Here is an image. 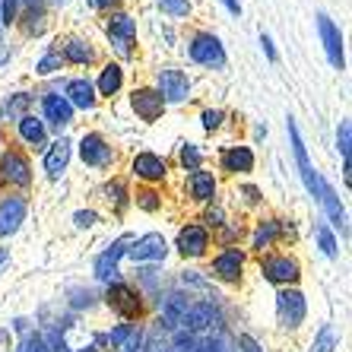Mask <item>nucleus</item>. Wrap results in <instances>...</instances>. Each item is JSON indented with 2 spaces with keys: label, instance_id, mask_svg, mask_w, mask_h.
I'll list each match as a JSON object with an SVG mask.
<instances>
[{
  "label": "nucleus",
  "instance_id": "f257e3e1",
  "mask_svg": "<svg viewBox=\"0 0 352 352\" xmlns=\"http://www.w3.org/2000/svg\"><path fill=\"white\" fill-rule=\"evenodd\" d=\"M102 302H105L121 320H127V324H131V320H140L146 314V295H143V289L131 286V283H124V279L105 286Z\"/></svg>",
  "mask_w": 352,
  "mask_h": 352
},
{
  "label": "nucleus",
  "instance_id": "f03ea898",
  "mask_svg": "<svg viewBox=\"0 0 352 352\" xmlns=\"http://www.w3.org/2000/svg\"><path fill=\"white\" fill-rule=\"evenodd\" d=\"M261 276L276 289H286V286H298L302 283V261L289 251H267L261 254Z\"/></svg>",
  "mask_w": 352,
  "mask_h": 352
},
{
  "label": "nucleus",
  "instance_id": "7ed1b4c3",
  "mask_svg": "<svg viewBox=\"0 0 352 352\" xmlns=\"http://www.w3.org/2000/svg\"><path fill=\"white\" fill-rule=\"evenodd\" d=\"M153 89L162 96L165 105H188L190 98H194V80H190L188 70L165 64V67H159L156 70V82H153Z\"/></svg>",
  "mask_w": 352,
  "mask_h": 352
},
{
  "label": "nucleus",
  "instance_id": "20e7f679",
  "mask_svg": "<svg viewBox=\"0 0 352 352\" xmlns=\"http://www.w3.org/2000/svg\"><path fill=\"white\" fill-rule=\"evenodd\" d=\"M188 58L197 67H206V70H226L229 67L226 45L219 41V35L206 32V29H200V32H194L188 38Z\"/></svg>",
  "mask_w": 352,
  "mask_h": 352
},
{
  "label": "nucleus",
  "instance_id": "39448f33",
  "mask_svg": "<svg viewBox=\"0 0 352 352\" xmlns=\"http://www.w3.org/2000/svg\"><path fill=\"white\" fill-rule=\"evenodd\" d=\"M76 153H80L82 165H86V168H96V172L115 168V162H118V149L111 146V140H108L105 133H98V131L82 133L80 143H76Z\"/></svg>",
  "mask_w": 352,
  "mask_h": 352
},
{
  "label": "nucleus",
  "instance_id": "423d86ee",
  "mask_svg": "<svg viewBox=\"0 0 352 352\" xmlns=\"http://www.w3.org/2000/svg\"><path fill=\"white\" fill-rule=\"evenodd\" d=\"M105 35L111 41L115 54L121 58H133L137 54V19L124 10H111L105 19Z\"/></svg>",
  "mask_w": 352,
  "mask_h": 352
},
{
  "label": "nucleus",
  "instance_id": "0eeeda50",
  "mask_svg": "<svg viewBox=\"0 0 352 352\" xmlns=\"http://www.w3.org/2000/svg\"><path fill=\"white\" fill-rule=\"evenodd\" d=\"M305 318H308V298L298 286H286L276 292V320L286 333L302 330Z\"/></svg>",
  "mask_w": 352,
  "mask_h": 352
},
{
  "label": "nucleus",
  "instance_id": "6e6552de",
  "mask_svg": "<svg viewBox=\"0 0 352 352\" xmlns=\"http://www.w3.org/2000/svg\"><path fill=\"white\" fill-rule=\"evenodd\" d=\"M245 267H248V254L241 248H222L219 254H213V261H210L206 276L222 283V286H241Z\"/></svg>",
  "mask_w": 352,
  "mask_h": 352
},
{
  "label": "nucleus",
  "instance_id": "1a4fd4ad",
  "mask_svg": "<svg viewBox=\"0 0 352 352\" xmlns=\"http://www.w3.org/2000/svg\"><path fill=\"white\" fill-rule=\"evenodd\" d=\"M286 133H289V143H292V156H295V168H298V178H302L305 190L318 200V184H320V172L311 165V159H308V146H305L302 133H298V124H295V118L289 115L286 118Z\"/></svg>",
  "mask_w": 352,
  "mask_h": 352
},
{
  "label": "nucleus",
  "instance_id": "9d476101",
  "mask_svg": "<svg viewBox=\"0 0 352 352\" xmlns=\"http://www.w3.org/2000/svg\"><path fill=\"white\" fill-rule=\"evenodd\" d=\"M32 184V162L19 149H3L0 153V188H29Z\"/></svg>",
  "mask_w": 352,
  "mask_h": 352
},
{
  "label": "nucleus",
  "instance_id": "9b49d317",
  "mask_svg": "<svg viewBox=\"0 0 352 352\" xmlns=\"http://www.w3.org/2000/svg\"><path fill=\"white\" fill-rule=\"evenodd\" d=\"M210 248H213V235H210V229H204L200 222L181 226L178 235H175V251H178L184 261H200V257L210 254Z\"/></svg>",
  "mask_w": 352,
  "mask_h": 352
},
{
  "label": "nucleus",
  "instance_id": "f8f14e48",
  "mask_svg": "<svg viewBox=\"0 0 352 352\" xmlns=\"http://www.w3.org/2000/svg\"><path fill=\"white\" fill-rule=\"evenodd\" d=\"M133 235H121L115 238L111 245L102 251V254L96 257V263H92V273H96V279L102 283V286H111V283H118L121 279V270H118V263H121V257H127V248H131Z\"/></svg>",
  "mask_w": 352,
  "mask_h": 352
},
{
  "label": "nucleus",
  "instance_id": "ddd939ff",
  "mask_svg": "<svg viewBox=\"0 0 352 352\" xmlns=\"http://www.w3.org/2000/svg\"><path fill=\"white\" fill-rule=\"evenodd\" d=\"M295 238V229L289 219H273V216H263V219L254 222V229H251V251L254 254H267L276 241L283 238Z\"/></svg>",
  "mask_w": 352,
  "mask_h": 352
},
{
  "label": "nucleus",
  "instance_id": "4468645a",
  "mask_svg": "<svg viewBox=\"0 0 352 352\" xmlns=\"http://www.w3.org/2000/svg\"><path fill=\"white\" fill-rule=\"evenodd\" d=\"M131 175L137 181H143V184H149V188H156V184H162L168 178V162H165V156L153 153V149H140L137 156L131 159Z\"/></svg>",
  "mask_w": 352,
  "mask_h": 352
},
{
  "label": "nucleus",
  "instance_id": "2eb2a0df",
  "mask_svg": "<svg viewBox=\"0 0 352 352\" xmlns=\"http://www.w3.org/2000/svg\"><path fill=\"white\" fill-rule=\"evenodd\" d=\"M168 251H172V248H168L162 232H146V235H140L131 241L127 257H131L133 263H165Z\"/></svg>",
  "mask_w": 352,
  "mask_h": 352
},
{
  "label": "nucleus",
  "instance_id": "dca6fc26",
  "mask_svg": "<svg viewBox=\"0 0 352 352\" xmlns=\"http://www.w3.org/2000/svg\"><path fill=\"white\" fill-rule=\"evenodd\" d=\"M131 111H133V118L137 121H143V124H156V121H162V115H165V102H162V96H159L153 86H137V89L131 92Z\"/></svg>",
  "mask_w": 352,
  "mask_h": 352
},
{
  "label": "nucleus",
  "instance_id": "f3484780",
  "mask_svg": "<svg viewBox=\"0 0 352 352\" xmlns=\"http://www.w3.org/2000/svg\"><path fill=\"white\" fill-rule=\"evenodd\" d=\"M213 327H219V311L213 308V302H204V298H194L178 324V330H188V333H194V336L210 333Z\"/></svg>",
  "mask_w": 352,
  "mask_h": 352
},
{
  "label": "nucleus",
  "instance_id": "a211bd4d",
  "mask_svg": "<svg viewBox=\"0 0 352 352\" xmlns=\"http://www.w3.org/2000/svg\"><path fill=\"white\" fill-rule=\"evenodd\" d=\"M318 35H320V45H324V54H327L330 67H333V70H346L343 32H340V25H336L327 13H318Z\"/></svg>",
  "mask_w": 352,
  "mask_h": 352
},
{
  "label": "nucleus",
  "instance_id": "6ab92c4d",
  "mask_svg": "<svg viewBox=\"0 0 352 352\" xmlns=\"http://www.w3.org/2000/svg\"><path fill=\"white\" fill-rule=\"evenodd\" d=\"M257 165V156L254 149L245 146V143H229V146L219 149V168L232 178H245V175L254 172Z\"/></svg>",
  "mask_w": 352,
  "mask_h": 352
},
{
  "label": "nucleus",
  "instance_id": "aec40b11",
  "mask_svg": "<svg viewBox=\"0 0 352 352\" xmlns=\"http://www.w3.org/2000/svg\"><path fill=\"white\" fill-rule=\"evenodd\" d=\"M74 108H70V102H67L60 92H45L41 96V121H45V127H51V131L64 133L70 124H74Z\"/></svg>",
  "mask_w": 352,
  "mask_h": 352
},
{
  "label": "nucleus",
  "instance_id": "412c9836",
  "mask_svg": "<svg viewBox=\"0 0 352 352\" xmlns=\"http://www.w3.org/2000/svg\"><path fill=\"white\" fill-rule=\"evenodd\" d=\"M25 216H29V200L19 194H7L0 200V238H10L23 229Z\"/></svg>",
  "mask_w": 352,
  "mask_h": 352
},
{
  "label": "nucleus",
  "instance_id": "4be33fe9",
  "mask_svg": "<svg viewBox=\"0 0 352 352\" xmlns=\"http://www.w3.org/2000/svg\"><path fill=\"white\" fill-rule=\"evenodd\" d=\"M318 204L324 206V213H327V226H333V229L343 232V238L349 235V226H346V206L343 200H340V194L333 190V184H330L324 175H320V184H318Z\"/></svg>",
  "mask_w": 352,
  "mask_h": 352
},
{
  "label": "nucleus",
  "instance_id": "5701e85b",
  "mask_svg": "<svg viewBox=\"0 0 352 352\" xmlns=\"http://www.w3.org/2000/svg\"><path fill=\"white\" fill-rule=\"evenodd\" d=\"M184 190L194 204H216V194H219V181H216L213 172H206V168H197V172H188L184 178Z\"/></svg>",
  "mask_w": 352,
  "mask_h": 352
},
{
  "label": "nucleus",
  "instance_id": "b1692460",
  "mask_svg": "<svg viewBox=\"0 0 352 352\" xmlns=\"http://www.w3.org/2000/svg\"><path fill=\"white\" fill-rule=\"evenodd\" d=\"M190 302H194V295L184 292V289H172V292L162 295V302H159V320L165 324V330H178V324Z\"/></svg>",
  "mask_w": 352,
  "mask_h": 352
},
{
  "label": "nucleus",
  "instance_id": "393cba45",
  "mask_svg": "<svg viewBox=\"0 0 352 352\" xmlns=\"http://www.w3.org/2000/svg\"><path fill=\"white\" fill-rule=\"evenodd\" d=\"M64 98L70 102L74 111H96V105H98L96 86H92L89 76H74V80H67Z\"/></svg>",
  "mask_w": 352,
  "mask_h": 352
},
{
  "label": "nucleus",
  "instance_id": "a878e982",
  "mask_svg": "<svg viewBox=\"0 0 352 352\" xmlns=\"http://www.w3.org/2000/svg\"><path fill=\"white\" fill-rule=\"evenodd\" d=\"M58 51H60V58H64V64H74V67H92L98 60L96 45L89 38H82V35H67Z\"/></svg>",
  "mask_w": 352,
  "mask_h": 352
},
{
  "label": "nucleus",
  "instance_id": "bb28decb",
  "mask_svg": "<svg viewBox=\"0 0 352 352\" xmlns=\"http://www.w3.org/2000/svg\"><path fill=\"white\" fill-rule=\"evenodd\" d=\"M70 156H74V143H70L67 137L48 143V149H45V175H48L51 181L64 178L67 165H70Z\"/></svg>",
  "mask_w": 352,
  "mask_h": 352
},
{
  "label": "nucleus",
  "instance_id": "cd10ccee",
  "mask_svg": "<svg viewBox=\"0 0 352 352\" xmlns=\"http://www.w3.org/2000/svg\"><path fill=\"white\" fill-rule=\"evenodd\" d=\"M16 137L23 140L29 149H35V153H41V149H48V127H45V121L35 115H23L16 121Z\"/></svg>",
  "mask_w": 352,
  "mask_h": 352
},
{
  "label": "nucleus",
  "instance_id": "c85d7f7f",
  "mask_svg": "<svg viewBox=\"0 0 352 352\" xmlns=\"http://www.w3.org/2000/svg\"><path fill=\"white\" fill-rule=\"evenodd\" d=\"M96 86V96L98 98H115L121 96L124 89V67L118 64V60H108V64H102V70H98V80L92 82Z\"/></svg>",
  "mask_w": 352,
  "mask_h": 352
},
{
  "label": "nucleus",
  "instance_id": "c756f323",
  "mask_svg": "<svg viewBox=\"0 0 352 352\" xmlns=\"http://www.w3.org/2000/svg\"><path fill=\"white\" fill-rule=\"evenodd\" d=\"M102 197L115 206V213H124V210L131 206V188H127V181H121V178L108 181L105 188H102Z\"/></svg>",
  "mask_w": 352,
  "mask_h": 352
},
{
  "label": "nucleus",
  "instance_id": "7c9ffc66",
  "mask_svg": "<svg viewBox=\"0 0 352 352\" xmlns=\"http://www.w3.org/2000/svg\"><path fill=\"white\" fill-rule=\"evenodd\" d=\"M336 349H340V333H336V327L330 320H324L318 327V333H314L311 349L308 352H336Z\"/></svg>",
  "mask_w": 352,
  "mask_h": 352
},
{
  "label": "nucleus",
  "instance_id": "2f4dec72",
  "mask_svg": "<svg viewBox=\"0 0 352 352\" xmlns=\"http://www.w3.org/2000/svg\"><path fill=\"white\" fill-rule=\"evenodd\" d=\"M314 241H318V248H320V254L324 257H330V261L340 257V241H336L333 229H330L327 222H318V226H314Z\"/></svg>",
  "mask_w": 352,
  "mask_h": 352
},
{
  "label": "nucleus",
  "instance_id": "473e14b6",
  "mask_svg": "<svg viewBox=\"0 0 352 352\" xmlns=\"http://www.w3.org/2000/svg\"><path fill=\"white\" fill-rule=\"evenodd\" d=\"M131 204H137V210H143V213H159L162 210V194L156 188L143 184V188H137V194H131Z\"/></svg>",
  "mask_w": 352,
  "mask_h": 352
},
{
  "label": "nucleus",
  "instance_id": "72a5a7b5",
  "mask_svg": "<svg viewBox=\"0 0 352 352\" xmlns=\"http://www.w3.org/2000/svg\"><path fill=\"white\" fill-rule=\"evenodd\" d=\"M178 165L184 168V175L204 168V149L197 146V143H181L178 146Z\"/></svg>",
  "mask_w": 352,
  "mask_h": 352
},
{
  "label": "nucleus",
  "instance_id": "f704fd0d",
  "mask_svg": "<svg viewBox=\"0 0 352 352\" xmlns=\"http://www.w3.org/2000/svg\"><path fill=\"white\" fill-rule=\"evenodd\" d=\"M29 102H32V96L29 92H16L13 98H7V105H3V121H19L23 115H29L25 108H29Z\"/></svg>",
  "mask_w": 352,
  "mask_h": 352
},
{
  "label": "nucleus",
  "instance_id": "c9c22d12",
  "mask_svg": "<svg viewBox=\"0 0 352 352\" xmlns=\"http://www.w3.org/2000/svg\"><path fill=\"white\" fill-rule=\"evenodd\" d=\"M60 67H64V58H60V51H58V48H48L38 60H35V74H38V76H54Z\"/></svg>",
  "mask_w": 352,
  "mask_h": 352
},
{
  "label": "nucleus",
  "instance_id": "e433bc0d",
  "mask_svg": "<svg viewBox=\"0 0 352 352\" xmlns=\"http://www.w3.org/2000/svg\"><path fill=\"white\" fill-rule=\"evenodd\" d=\"M133 330H137V324H127V320H124V324H115V327L105 333V346H108L111 352H118V349H121V346L133 336Z\"/></svg>",
  "mask_w": 352,
  "mask_h": 352
},
{
  "label": "nucleus",
  "instance_id": "4c0bfd02",
  "mask_svg": "<svg viewBox=\"0 0 352 352\" xmlns=\"http://www.w3.org/2000/svg\"><path fill=\"white\" fill-rule=\"evenodd\" d=\"M156 7L162 10L168 19H188L190 16V0H156Z\"/></svg>",
  "mask_w": 352,
  "mask_h": 352
},
{
  "label": "nucleus",
  "instance_id": "58836bf2",
  "mask_svg": "<svg viewBox=\"0 0 352 352\" xmlns=\"http://www.w3.org/2000/svg\"><path fill=\"white\" fill-rule=\"evenodd\" d=\"M222 124H226V111H222V108H204V111H200V127H204L206 133L222 131Z\"/></svg>",
  "mask_w": 352,
  "mask_h": 352
},
{
  "label": "nucleus",
  "instance_id": "ea45409f",
  "mask_svg": "<svg viewBox=\"0 0 352 352\" xmlns=\"http://www.w3.org/2000/svg\"><path fill=\"white\" fill-rule=\"evenodd\" d=\"M336 146H340L343 162H349V146H352V124H349V118H343V121L336 124Z\"/></svg>",
  "mask_w": 352,
  "mask_h": 352
},
{
  "label": "nucleus",
  "instance_id": "a19ab883",
  "mask_svg": "<svg viewBox=\"0 0 352 352\" xmlns=\"http://www.w3.org/2000/svg\"><path fill=\"white\" fill-rule=\"evenodd\" d=\"M181 286H184V292H190V289L206 292L210 289V276H204L200 270H181Z\"/></svg>",
  "mask_w": 352,
  "mask_h": 352
},
{
  "label": "nucleus",
  "instance_id": "79ce46f5",
  "mask_svg": "<svg viewBox=\"0 0 352 352\" xmlns=\"http://www.w3.org/2000/svg\"><path fill=\"white\" fill-rule=\"evenodd\" d=\"M226 222H229V216H226V210H222L219 204H210V206H206V213H204V229L219 232Z\"/></svg>",
  "mask_w": 352,
  "mask_h": 352
},
{
  "label": "nucleus",
  "instance_id": "37998d69",
  "mask_svg": "<svg viewBox=\"0 0 352 352\" xmlns=\"http://www.w3.org/2000/svg\"><path fill=\"white\" fill-rule=\"evenodd\" d=\"M245 235V226L241 222H226L219 229V245L222 248H238V238Z\"/></svg>",
  "mask_w": 352,
  "mask_h": 352
},
{
  "label": "nucleus",
  "instance_id": "c03bdc74",
  "mask_svg": "<svg viewBox=\"0 0 352 352\" xmlns=\"http://www.w3.org/2000/svg\"><path fill=\"white\" fill-rule=\"evenodd\" d=\"M16 352H51V349H48V343H45V336H41L38 330H32V333L23 336V343H19Z\"/></svg>",
  "mask_w": 352,
  "mask_h": 352
},
{
  "label": "nucleus",
  "instance_id": "a18cd8bd",
  "mask_svg": "<svg viewBox=\"0 0 352 352\" xmlns=\"http://www.w3.org/2000/svg\"><path fill=\"white\" fill-rule=\"evenodd\" d=\"M96 222H98L96 210H76V213H74V226H76V229H92Z\"/></svg>",
  "mask_w": 352,
  "mask_h": 352
},
{
  "label": "nucleus",
  "instance_id": "49530a36",
  "mask_svg": "<svg viewBox=\"0 0 352 352\" xmlns=\"http://www.w3.org/2000/svg\"><path fill=\"white\" fill-rule=\"evenodd\" d=\"M238 194H245V200H248L251 206L263 204V190H261V188H254V184H241V188H238Z\"/></svg>",
  "mask_w": 352,
  "mask_h": 352
},
{
  "label": "nucleus",
  "instance_id": "de8ad7c7",
  "mask_svg": "<svg viewBox=\"0 0 352 352\" xmlns=\"http://www.w3.org/2000/svg\"><path fill=\"white\" fill-rule=\"evenodd\" d=\"M238 352H263V346L251 333H238Z\"/></svg>",
  "mask_w": 352,
  "mask_h": 352
},
{
  "label": "nucleus",
  "instance_id": "09e8293b",
  "mask_svg": "<svg viewBox=\"0 0 352 352\" xmlns=\"http://www.w3.org/2000/svg\"><path fill=\"white\" fill-rule=\"evenodd\" d=\"M261 48H263V54H267V60H270V64H276L279 54H276V48H273V38L267 32H261Z\"/></svg>",
  "mask_w": 352,
  "mask_h": 352
},
{
  "label": "nucleus",
  "instance_id": "8fccbe9b",
  "mask_svg": "<svg viewBox=\"0 0 352 352\" xmlns=\"http://www.w3.org/2000/svg\"><path fill=\"white\" fill-rule=\"evenodd\" d=\"M92 10H98V13H111V10L121 7V0H86Z\"/></svg>",
  "mask_w": 352,
  "mask_h": 352
},
{
  "label": "nucleus",
  "instance_id": "3c124183",
  "mask_svg": "<svg viewBox=\"0 0 352 352\" xmlns=\"http://www.w3.org/2000/svg\"><path fill=\"white\" fill-rule=\"evenodd\" d=\"M70 292H74V295H82L80 289H70ZM70 305H74V308H82V298H74V302H70ZM86 305H89V308H92V305H96V298H92V292L86 295Z\"/></svg>",
  "mask_w": 352,
  "mask_h": 352
},
{
  "label": "nucleus",
  "instance_id": "603ef678",
  "mask_svg": "<svg viewBox=\"0 0 352 352\" xmlns=\"http://www.w3.org/2000/svg\"><path fill=\"white\" fill-rule=\"evenodd\" d=\"M219 3H222L226 10H229L232 16H241V3H238V0H219Z\"/></svg>",
  "mask_w": 352,
  "mask_h": 352
},
{
  "label": "nucleus",
  "instance_id": "864d4df0",
  "mask_svg": "<svg viewBox=\"0 0 352 352\" xmlns=\"http://www.w3.org/2000/svg\"><path fill=\"white\" fill-rule=\"evenodd\" d=\"M10 263V248H0V270Z\"/></svg>",
  "mask_w": 352,
  "mask_h": 352
},
{
  "label": "nucleus",
  "instance_id": "5fc2aeb1",
  "mask_svg": "<svg viewBox=\"0 0 352 352\" xmlns=\"http://www.w3.org/2000/svg\"><path fill=\"white\" fill-rule=\"evenodd\" d=\"M254 137H257V140L267 137V127H263V124H257V127H254Z\"/></svg>",
  "mask_w": 352,
  "mask_h": 352
},
{
  "label": "nucleus",
  "instance_id": "6e6d98bb",
  "mask_svg": "<svg viewBox=\"0 0 352 352\" xmlns=\"http://www.w3.org/2000/svg\"><path fill=\"white\" fill-rule=\"evenodd\" d=\"M76 352H98L96 346H82V349H76Z\"/></svg>",
  "mask_w": 352,
  "mask_h": 352
},
{
  "label": "nucleus",
  "instance_id": "4d7b16f0",
  "mask_svg": "<svg viewBox=\"0 0 352 352\" xmlns=\"http://www.w3.org/2000/svg\"><path fill=\"white\" fill-rule=\"evenodd\" d=\"M0 32H3V25H0Z\"/></svg>",
  "mask_w": 352,
  "mask_h": 352
}]
</instances>
